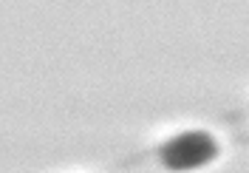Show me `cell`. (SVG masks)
<instances>
[{
  "mask_svg": "<svg viewBox=\"0 0 249 173\" xmlns=\"http://www.w3.org/2000/svg\"><path fill=\"white\" fill-rule=\"evenodd\" d=\"M159 156L164 162V168L176 173L198 171L218 156V142L207 131H181L161 145Z\"/></svg>",
  "mask_w": 249,
  "mask_h": 173,
  "instance_id": "cell-1",
  "label": "cell"
}]
</instances>
